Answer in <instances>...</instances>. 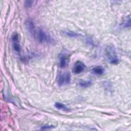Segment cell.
<instances>
[{
    "mask_svg": "<svg viewBox=\"0 0 131 131\" xmlns=\"http://www.w3.org/2000/svg\"><path fill=\"white\" fill-rule=\"evenodd\" d=\"M85 69V64L80 61H77L74 64V67L73 68V72L74 74H78L83 72L84 71Z\"/></svg>",
    "mask_w": 131,
    "mask_h": 131,
    "instance_id": "obj_5",
    "label": "cell"
},
{
    "mask_svg": "<svg viewBox=\"0 0 131 131\" xmlns=\"http://www.w3.org/2000/svg\"><path fill=\"white\" fill-rule=\"evenodd\" d=\"M54 106L55 107V108H56L58 110H62L63 111H70L69 108H68L66 105H64V104L59 102H57L55 103Z\"/></svg>",
    "mask_w": 131,
    "mask_h": 131,
    "instance_id": "obj_9",
    "label": "cell"
},
{
    "mask_svg": "<svg viewBox=\"0 0 131 131\" xmlns=\"http://www.w3.org/2000/svg\"><path fill=\"white\" fill-rule=\"evenodd\" d=\"M32 36L40 43L46 44L52 43L54 39L51 35L43 29L39 28L35 30Z\"/></svg>",
    "mask_w": 131,
    "mask_h": 131,
    "instance_id": "obj_1",
    "label": "cell"
},
{
    "mask_svg": "<svg viewBox=\"0 0 131 131\" xmlns=\"http://www.w3.org/2000/svg\"><path fill=\"white\" fill-rule=\"evenodd\" d=\"M11 41L12 48L14 51L17 54L20 55L21 54V47L19 42V35L17 33H14L11 36Z\"/></svg>",
    "mask_w": 131,
    "mask_h": 131,
    "instance_id": "obj_4",
    "label": "cell"
},
{
    "mask_svg": "<svg viewBox=\"0 0 131 131\" xmlns=\"http://www.w3.org/2000/svg\"><path fill=\"white\" fill-rule=\"evenodd\" d=\"M71 82V74L69 72L59 74L57 77V83L59 86L69 84Z\"/></svg>",
    "mask_w": 131,
    "mask_h": 131,
    "instance_id": "obj_3",
    "label": "cell"
},
{
    "mask_svg": "<svg viewBox=\"0 0 131 131\" xmlns=\"http://www.w3.org/2000/svg\"><path fill=\"white\" fill-rule=\"evenodd\" d=\"M93 84V82L92 80H86V81H84L82 80L79 82V84L81 87L82 88H88L90 86L92 85Z\"/></svg>",
    "mask_w": 131,
    "mask_h": 131,
    "instance_id": "obj_11",
    "label": "cell"
},
{
    "mask_svg": "<svg viewBox=\"0 0 131 131\" xmlns=\"http://www.w3.org/2000/svg\"><path fill=\"white\" fill-rule=\"evenodd\" d=\"M25 3H26L25 5H26V6L28 7H30L32 6V3H33V2L32 1H26Z\"/></svg>",
    "mask_w": 131,
    "mask_h": 131,
    "instance_id": "obj_14",
    "label": "cell"
},
{
    "mask_svg": "<svg viewBox=\"0 0 131 131\" xmlns=\"http://www.w3.org/2000/svg\"><path fill=\"white\" fill-rule=\"evenodd\" d=\"M106 55L110 63L117 64L119 62L118 56L115 48L112 46H108L105 50Z\"/></svg>",
    "mask_w": 131,
    "mask_h": 131,
    "instance_id": "obj_2",
    "label": "cell"
},
{
    "mask_svg": "<svg viewBox=\"0 0 131 131\" xmlns=\"http://www.w3.org/2000/svg\"><path fill=\"white\" fill-rule=\"evenodd\" d=\"M130 19L129 17H128V18H126V20H125L124 23H123V26L125 28H129L130 26Z\"/></svg>",
    "mask_w": 131,
    "mask_h": 131,
    "instance_id": "obj_12",
    "label": "cell"
},
{
    "mask_svg": "<svg viewBox=\"0 0 131 131\" xmlns=\"http://www.w3.org/2000/svg\"><path fill=\"white\" fill-rule=\"evenodd\" d=\"M63 33L66 36L70 37H77L80 35L79 34H77V33L69 30H65L63 31Z\"/></svg>",
    "mask_w": 131,
    "mask_h": 131,
    "instance_id": "obj_10",
    "label": "cell"
},
{
    "mask_svg": "<svg viewBox=\"0 0 131 131\" xmlns=\"http://www.w3.org/2000/svg\"><path fill=\"white\" fill-rule=\"evenodd\" d=\"M54 126H52V125H45V126H41V127L40 128L41 129H51L53 128Z\"/></svg>",
    "mask_w": 131,
    "mask_h": 131,
    "instance_id": "obj_13",
    "label": "cell"
},
{
    "mask_svg": "<svg viewBox=\"0 0 131 131\" xmlns=\"http://www.w3.org/2000/svg\"><path fill=\"white\" fill-rule=\"evenodd\" d=\"M69 62V57L66 52H62L59 56V66L60 68L66 67Z\"/></svg>",
    "mask_w": 131,
    "mask_h": 131,
    "instance_id": "obj_6",
    "label": "cell"
},
{
    "mask_svg": "<svg viewBox=\"0 0 131 131\" xmlns=\"http://www.w3.org/2000/svg\"><path fill=\"white\" fill-rule=\"evenodd\" d=\"M105 70L104 68L101 66H97L92 69V73L96 75H101L104 73Z\"/></svg>",
    "mask_w": 131,
    "mask_h": 131,
    "instance_id": "obj_8",
    "label": "cell"
},
{
    "mask_svg": "<svg viewBox=\"0 0 131 131\" xmlns=\"http://www.w3.org/2000/svg\"><path fill=\"white\" fill-rule=\"evenodd\" d=\"M25 26L28 32L32 35L36 30V27L34 21L31 18H28L26 20Z\"/></svg>",
    "mask_w": 131,
    "mask_h": 131,
    "instance_id": "obj_7",
    "label": "cell"
}]
</instances>
